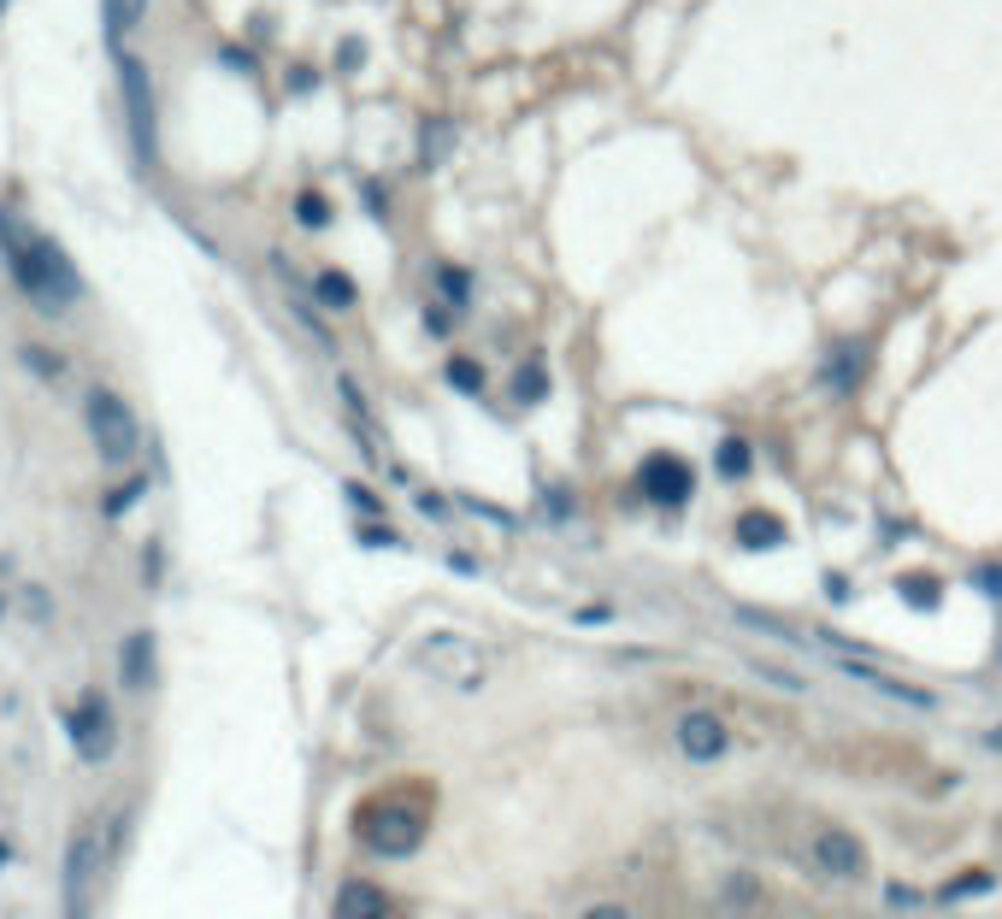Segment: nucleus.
<instances>
[{"instance_id": "nucleus-1", "label": "nucleus", "mask_w": 1002, "mask_h": 919, "mask_svg": "<svg viewBox=\"0 0 1002 919\" xmlns=\"http://www.w3.org/2000/svg\"><path fill=\"white\" fill-rule=\"evenodd\" d=\"M0 254H7V266H12V283L41 306H65V301L83 295V277L65 259V247L48 242L41 230H19L7 213H0Z\"/></svg>"}, {"instance_id": "nucleus-2", "label": "nucleus", "mask_w": 1002, "mask_h": 919, "mask_svg": "<svg viewBox=\"0 0 1002 919\" xmlns=\"http://www.w3.org/2000/svg\"><path fill=\"white\" fill-rule=\"evenodd\" d=\"M119 89H124V124H130V148L142 166H154L159 154V119H154V77L136 53L119 48Z\"/></svg>"}, {"instance_id": "nucleus-3", "label": "nucleus", "mask_w": 1002, "mask_h": 919, "mask_svg": "<svg viewBox=\"0 0 1002 919\" xmlns=\"http://www.w3.org/2000/svg\"><path fill=\"white\" fill-rule=\"evenodd\" d=\"M83 413H89V436L100 448V460L107 465H130L136 460V413L124 407V396H112V389H89V401H83Z\"/></svg>"}, {"instance_id": "nucleus-4", "label": "nucleus", "mask_w": 1002, "mask_h": 919, "mask_svg": "<svg viewBox=\"0 0 1002 919\" xmlns=\"http://www.w3.org/2000/svg\"><path fill=\"white\" fill-rule=\"evenodd\" d=\"M360 837H366V849H377V855H413L419 837H425V820H419L413 808L384 801V808L360 813Z\"/></svg>"}, {"instance_id": "nucleus-5", "label": "nucleus", "mask_w": 1002, "mask_h": 919, "mask_svg": "<svg viewBox=\"0 0 1002 919\" xmlns=\"http://www.w3.org/2000/svg\"><path fill=\"white\" fill-rule=\"evenodd\" d=\"M95 879H100V843L95 831H71V849H65V919H89V902H95Z\"/></svg>"}, {"instance_id": "nucleus-6", "label": "nucleus", "mask_w": 1002, "mask_h": 919, "mask_svg": "<svg viewBox=\"0 0 1002 919\" xmlns=\"http://www.w3.org/2000/svg\"><path fill=\"white\" fill-rule=\"evenodd\" d=\"M637 484H643V495L655 507H685L690 501V489H696V477H690V465L678 460V455H649L643 465H637Z\"/></svg>"}, {"instance_id": "nucleus-7", "label": "nucleus", "mask_w": 1002, "mask_h": 919, "mask_svg": "<svg viewBox=\"0 0 1002 919\" xmlns=\"http://www.w3.org/2000/svg\"><path fill=\"white\" fill-rule=\"evenodd\" d=\"M65 725H71V742H77L83 761H107L112 754V713H107L100 696H83V702L65 713Z\"/></svg>"}, {"instance_id": "nucleus-8", "label": "nucleus", "mask_w": 1002, "mask_h": 919, "mask_svg": "<svg viewBox=\"0 0 1002 919\" xmlns=\"http://www.w3.org/2000/svg\"><path fill=\"white\" fill-rule=\"evenodd\" d=\"M678 749H685L690 761H720V754L732 749V731H725L714 713H685V720H678Z\"/></svg>"}, {"instance_id": "nucleus-9", "label": "nucleus", "mask_w": 1002, "mask_h": 919, "mask_svg": "<svg viewBox=\"0 0 1002 919\" xmlns=\"http://www.w3.org/2000/svg\"><path fill=\"white\" fill-rule=\"evenodd\" d=\"M814 860L825 872H837V879H861V872H867V849L849 837V831H820V837H814Z\"/></svg>"}, {"instance_id": "nucleus-10", "label": "nucleus", "mask_w": 1002, "mask_h": 919, "mask_svg": "<svg viewBox=\"0 0 1002 919\" xmlns=\"http://www.w3.org/2000/svg\"><path fill=\"white\" fill-rule=\"evenodd\" d=\"M389 914V896L366 879H348L337 890V919H384Z\"/></svg>"}, {"instance_id": "nucleus-11", "label": "nucleus", "mask_w": 1002, "mask_h": 919, "mask_svg": "<svg viewBox=\"0 0 1002 919\" xmlns=\"http://www.w3.org/2000/svg\"><path fill=\"white\" fill-rule=\"evenodd\" d=\"M119 673H124V690H148L154 684V637L136 631L119 654Z\"/></svg>"}, {"instance_id": "nucleus-12", "label": "nucleus", "mask_w": 1002, "mask_h": 919, "mask_svg": "<svg viewBox=\"0 0 1002 919\" xmlns=\"http://www.w3.org/2000/svg\"><path fill=\"white\" fill-rule=\"evenodd\" d=\"M737 543H744V548H778L784 543V519L766 513V507H749V513L737 519Z\"/></svg>"}, {"instance_id": "nucleus-13", "label": "nucleus", "mask_w": 1002, "mask_h": 919, "mask_svg": "<svg viewBox=\"0 0 1002 919\" xmlns=\"http://www.w3.org/2000/svg\"><path fill=\"white\" fill-rule=\"evenodd\" d=\"M861 684H873V690H884V696H903L908 708H938V696L932 690H920V684H903V678H884V673H873V666H855V661H844Z\"/></svg>"}, {"instance_id": "nucleus-14", "label": "nucleus", "mask_w": 1002, "mask_h": 919, "mask_svg": "<svg viewBox=\"0 0 1002 919\" xmlns=\"http://www.w3.org/2000/svg\"><path fill=\"white\" fill-rule=\"evenodd\" d=\"M896 595H903V602H908V607L932 613V607L943 602V583H938L932 572H903V578H896Z\"/></svg>"}, {"instance_id": "nucleus-15", "label": "nucleus", "mask_w": 1002, "mask_h": 919, "mask_svg": "<svg viewBox=\"0 0 1002 919\" xmlns=\"http://www.w3.org/2000/svg\"><path fill=\"white\" fill-rule=\"evenodd\" d=\"M714 465H720V477H749V465H754V448L744 443V436H725L720 443V455H714Z\"/></svg>"}, {"instance_id": "nucleus-16", "label": "nucleus", "mask_w": 1002, "mask_h": 919, "mask_svg": "<svg viewBox=\"0 0 1002 919\" xmlns=\"http://www.w3.org/2000/svg\"><path fill=\"white\" fill-rule=\"evenodd\" d=\"M313 295L325 301V306H337V313H342V306H354V277H348V271H318Z\"/></svg>"}, {"instance_id": "nucleus-17", "label": "nucleus", "mask_w": 1002, "mask_h": 919, "mask_svg": "<svg viewBox=\"0 0 1002 919\" xmlns=\"http://www.w3.org/2000/svg\"><path fill=\"white\" fill-rule=\"evenodd\" d=\"M985 890H997L991 872H962V879H950L938 890V902H973V896H985Z\"/></svg>"}, {"instance_id": "nucleus-18", "label": "nucleus", "mask_w": 1002, "mask_h": 919, "mask_svg": "<svg viewBox=\"0 0 1002 919\" xmlns=\"http://www.w3.org/2000/svg\"><path fill=\"white\" fill-rule=\"evenodd\" d=\"M514 396L526 401V407L548 396V372H543V360H531V366H519V377H514Z\"/></svg>"}, {"instance_id": "nucleus-19", "label": "nucleus", "mask_w": 1002, "mask_h": 919, "mask_svg": "<svg viewBox=\"0 0 1002 919\" xmlns=\"http://www.w3.org/2000/svg\"><path fill=\"white\" fill-rule=\"evenodd\" d=\"M448 384L460 389V396H484V366H478V360H448Z\"/></svg>"}, {"instance_id": "nucleus-20", "label": "nucleus", "mask_w": 1002, "mask_h": 919, "mask_svg": "<svg viewBox=\"0 0 1002 919\" xmlns=\"http://www.w3.org/2000/svg\"><path fill=\"white\" fill-rule=\"evenodd\" d=\"M861 366H867L861 348H844V354L832 360V377H825V384H832V389H855V384H861Z\"/></svg>"}, {"instance_id": "nucleus-21", "label": "nucleus", "mask_w": 1002, "mask_h": 919, "mask_svg": "<svg viewBox=\"0 0 1002 919\" xmlns=\"http://www.w3.org/2000/svg\"><path fill=\"white\" fill-rule=\"evenodd\" d=\"M295 218H301L307 230H325V225H330V201L318 195V189H307V195H295Z\"/></svg>"}, {"instance_id": "nucleus-22", "label": "nucleus", "mask_w": 1002, "mask_h": 919, "mask_svg": "<svg viewBox=\"0 0 1002 919\" xmlns=\"http://www.w3.org/2000/svg\"><path fill=\"white\" fill-rule=\"evenodd\" d=\"M437 283H443V295L455 301V306H467V295H472V277L460 271V266H443V271H437Z\"/></svg>"}, {"instance_id": "nucleus-23", "label": "nucleus", "mask_w": 1002, "mask_h": 919, "mask_svg": "<svg viewBox=\"0 0 1002 919\" xmlns=\"http://www.w3.org/2000/svg\"><path fill=\"white\" fill-rule=\"evenodd\" d=\"M419 507H425V519H448V501H443V495H431V489L419 495Z\"/></svg>"}, {"instance_id": "nucleus-24", "label": "nucleus", "mask_w": 1002, "mask_h": 919, "mask_svg": "<svg viewBox=\"0 0 1002 919\" xmlns=\"http://www.w3.org/2000/svg\"><path fill=\"white\" fill-rule=\"evenodd\" d=\"M136 495H142V484H130V489H119V495H112V501H107V513H124V507H130V501H136Z\"/></svg>"}, {"instance_id": "nucleus-25", "label": "nucleus", "mask_w": 1002, "mask_h": 919, "mask_svg": "<svg viewBox=\"0 0 1002 919\" xmlns=\"http://www.w3.org/2000/svg\"><path fill=\"white\" fill-rule=\"evenodd\" d=\"M584 919H631L626 908H619V902H602V908H590Z\"/></svg>"}, {"instance_id": "nucleus-26", "label": "nucleus", "mask_w": 1002, "mask_h": 919, "mask_svg": "<svg viewBox=\"0 0 1002 919\" xmlns=\"http://www.w3.org/2000/svg\"><path fill=\"white\" fill-rule=\"evenodd\" d=\"M979 590H991V595H1002V572H997V566H985V572H979Z\"/></svg>"}, {"instance_id": "nucleus-27", "label": "nucleus", "mask_w": 1002, "mask_h": 919, "mask_svg": "<svg viewBox=\"0 0 1002 919\" xmlns=\"http://www.w3.org/2000/svg\"><path fill=\"white\" fill-rule=\"evenodd\" d=\"M985 742H991V749H1002V725H997V731H991V737H985Z\"/></svg>"}, {"instance_id": "nucleus-28", "label": "nucleus", "mask_w": 1002, "mask_h": 919, "mask_svg": "<svg viewBox=\"0 0 1002 919\" xmlns=\"http://www.w3.org/2000/svg\"><path fill=\"white\" fill-rule=\"evenodd\" d=\"M0 860H7V843H0Z\"/></svg>"}, {"instance_id": "nucleus-29", "label": "nucleus", "mask_w": 1002, "mask_h": 919, "mask_svg": "<svg viewBox=\"0 0 1002 919\" xmlns=\"http://www.w3.org/2000/svg\"><path fill=\"white\" fill-rule=\"evenodd\" d=\"M0 7H7V0H0Z\"/></svg>"}]
</instances>
